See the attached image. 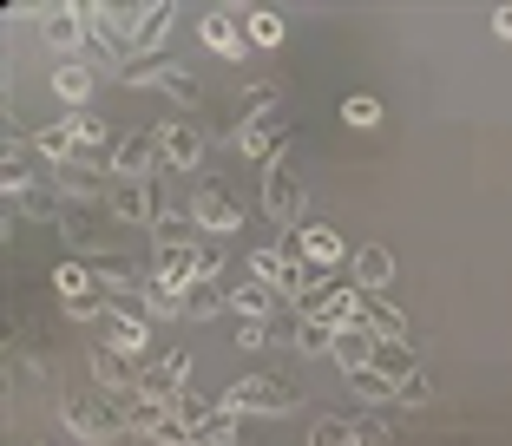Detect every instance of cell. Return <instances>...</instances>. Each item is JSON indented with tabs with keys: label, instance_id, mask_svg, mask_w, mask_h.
Returning <instances> with one entry per match:
<instances>
[{
	"label": "cell",
	"instance_id": "obj_31",
	"mask_svg": "<svg viewBox=\"0 0 512 446\" xmlns=\"http://www.w3.org/2000/svg\"><path fill=\"white\" fill-rule=\"evenodd\" d=\"M335 335H342V328L316 322V315H302V335H296V348H302V355H335Z\"/></svg>",
	"mask_w": 512,
	"mask_h": 446
},
{
	"label": "cell",
	"instance_id": "obj_4",
	"mask_svg": "<svg viewBox=\"0 0 512 446\" xmlns=\"http://www.w3.org/2000/svg\"><path fill=\"white\" fill-rule=\"evenodd\" d=\"M276 250L289 256V263H309V269H335L348 256V243L335 237L329 223H302V230H283V243Z\"/></svg>",
	"mask_w": 512,
	"mask_h": 446
},
{
	"label": "cell",
	"instance_id": "obj_5",
	"mask_svg": "<svg viewBox=\"0 0 512 446\" xmlns=\"http://www.w3.org/2000/svg\"><path fill=\"white\" fill-rule=\"evenodd\" d=\"M92 335H99V348H112V355H132V361L151 355V322L132 315V309H119V302H106V315H99Z\"/></svg>",
	"mask_w": 512,
	"mask_h": 446
},
{
	"label": "cell",
	"instance_id": "obj_36",
	"mask_svg": "<svg viewBox=\"0 0 512 446\" xmlns=\"http://www.w3.org/2000/svg\"><path fill=\"white\" fill-rule=\"evenodd\" d=\"M309 446H355V420H316V427H309Z\"/></svg>",
	"mask_w": 512,
	"mask_h": 446
},
{
	"label": "cell",
	"instance_id": "obj_26",
	"mask_svg": "<svg viewBox=\"0 0 512 446\" xmlns=\"http://www.w3.org/2000/svg\"><path fill=\"white\" fill-rule=\"evenodd\" d=\"M53 289H60L66 302H92V296H99V276H92L86 263H60V269H53Z\"/></svg>",
	"mask_w": 512,
	"mask_h": 446
},
{
	"label": "cell",
	"instance_id": "obj_45",
	"mask_svg": "<svg viewBox=\"0 0 512 446\" xmlns=\"http://www.w3.org/2000/svg\"><path fill=\"white\" fill-rule=\"evenodd\" d=\"M296 335H302V315H270V342L296 348Z\"/></svg>",
	"mask_w": 512,
	"mask_h": 446
},
{
	"label": "cell",
	"instance_id": "obj_46",
	"mask_svg": "<svg viewBox=\"0 0 512 446\" xmlns=\"http://www.w3.org/2000/svg\"><path fill=\"white\" fill-rule=\"evenodd\" d=\"M60 230H66V243H86V217H79V210H66Z\"/></svg>",
	"mask_w": 512,
	"mask_h": 446
},
{
	"label": "cell",
	"instance_id": "obj_42",
	"mask_svg": "<svg viewBox=\"0 0 512 446\" xmlns=\"http://www.w3.org/2000/svg\"><path fill=\"white\" fill-rule=\"evenodd\" d=\"M106 138H112V125L99 119V112H79V145L92 151V145H106Z\"/></svg>",
	"mask_w": 512,
	"mask_h": 446
},
{
	"label": "cell",
	"instance_id": "obj_19",
	"mask_svg": "<svg viewBox=\"0 0 512 446\" xmlns=\"http://www.w3.org/2000/svg\"><path fill=\"white\" fill-rule=\"evenodd\" d=\"M171 20H178V7H171V0H158V7H138V33H132L138 60H151V53H158V46H165Z\"/></svg>",
	"mask_w": 512,
	"mask_h": 446
},
{
	"label": "cell",
	"instance_id": "obj_1",
	"mask_svg": "<svg viewBox=\"0 0 512 446\" xmlns=\"http://www.w3.org/2000/svg\"><path fill=\"white\" fill-rule=\"evenodd\" d=\"M217 407H224V414H270V420H283V414H296V387H289V381H270V374H243V381H230L224 387V401H217Z\"/></svg>",
	"mask_w": 512,
	"mask_h": 446
},
{
	"label": "cell",
	"instance_id": "obj_33",
	"mask_svg": "<svg viewBox=\"0 0 512 446\" xmlns=\"http://www.w3.org/2000/svg\"><path fill=\"white\" fill-rule=\"evenodd\" d=\"M375 368L394 374V381H407V374H414V355H407V342H375Z\"/></svg>",
	"mask_w": 512,
	"mask_h": 446
},
{
	"label": "cell",
	"instance_id": "obj_38",
	"mask_svg": "<svg viewBox=\"0 0 512 446\" xmlns=\"http://www.w3.org/2000/svg\"><path fill=\"white\" fill-rule=\"evenodd\" d=\"M151 440H158V446H197V427H191V420H178V414H165Z\"/></svg>",
	"mask_w": 512,
	"mask_h": 446
},
{
	"label": "cell",
	"instance_id": "obj_48",
	"mask_svg": "<svg viewBox=\"0 0 512 446\" xmlns=\"http://www.w3.org/2000/svg\"><path fill=\"white\" fill-rule=\"evenodd\" d=\"M33 446H40V440H33Z\"/></svg>",
	"mask_w": 512,
	"mask_h": 446
},
{
	"label": "cell",
	"instance_id": "obj_37",
	"mask_svg": "<svg viewBox=\"0 0 512 446\" xmlns=\"http://www.w3.org/2000/svg\"><path fill=\"white\" fill-rule=\"evenodd\" d=\"M171 414H178V420H191V427H204V420L217 414V401H211V394H197V387H184V394H178V407H171Z\"/></svg>",
	"mask_w": 512,
	"mask_h": 446
},
{
	"label": "cell",
	"instance_id": "obj_22",
	"mask_svg": "<svg viewBox=\"0 0 512 446\" xmlns=\"http://www.w3.org/2000/svg\"><path fill=\"white\" fill-rule=\"evenodd\" d=\"M151 243H158V256L191 250V243H197V217H191V210H165V217L151 223Z\"/></svg>",
	"mask_w": 512,
	"mask_h": 446
},
{
	"label": "cell",
	"instance_id": "obj_7",
	"mask_svg": "<svg viewBox=\"0 0 512 446\" xmlns=\"http://www.w3.org/2000/svg\"><path fill=\"white\" fill-rule=\"evenodd\" d=\"M302 204H309V197H302L296 164L276 158V164H270V178H263V210H270V217L283 223V230H302Z\"/></svg>",
	"mask_w": 512,
	"mask_h": 446
},
{
	"label": "cell",
	"instance_id": "obj_11",
	"mask_svg": "<svg viewBox=\"0 0 512 446\" xmlns=\"http://www.w3.org/2000/svg\"><path fill=\"white\" fill-rule=\"evenodd\" d=\"M197 33H204V46H211L217 60H243V53H250V33H243L237 7H211V14L197 20Z\"/></svg>",
	"mask_w": 512,
	"mask_h": 446
},
{
	"label": "cell",
	"instance_id": "obj_40",
	"mask_svg": "<svg viewBox=\"0 0 512 446\" xmlns=\"http://www.w3.org/2000/svg\"><path fill=\"white\" fill-rule=\"evenodd\" d=\"M33 191V164L27 151H7V197H27Z\"/></svg>",
	"mask_w": 512,
	"mask_h": 446
},
{
	"label": "cell",
	"instance_id": "obj_21",
	"mask_svg": "<svg viewBox=\"0 0 512 446\" xmlns=\"http://www.w3.org/2000/svg\"><path fill=\"white\" fill-rule=\"evenodd\" d=\"M276 302H283V296H276V289H263L256 276H243V283L230 289V309H237V322H270Z\"/></svg>",
	"mask_w": 512,
	"mask_h": 446
},
{
	"label": "cell",
	"instance_id": "obj_12",
	"mask_svg": "<svg viewBox=\"0 0 512 446\" xmlns=\"http://www.w3.org/2000/svg\"><path fill=\"white\" fill-rule=\"evenodd\" d=\"M138 374H145V361L112 355V348H92V381H99V394H132Z\"/></svg>",
	"mask_w": 512,
	"mask_h": 446
},
{
	"label": "cell",
	"instance_id": "obj_32",
	"mask_svg": "<svg viewBox=\"0 0 512 446\" xmlns=\"http://www.w3.org/2000/svg\"><path fill=\"white\" fill-rule=\"evenodd\" d=\"M224 309H230V296H217L211 283L184 296V322H211V315H224Z\"/></svg>",
	"mask_w": 512,
	"mask_h": 446
},
{
	"label": "cell",
	"instance_id": "obj_43",
	"mask_svg": "<svg viewBox=\"0 0 512 446\" xmlns=\"http://www.w3.org/2000/svg\"><path fill=\"white\" fill-rule=\"evenodd\" d=\"M276 92H283L276 79H256V86H243V99H250V112H270V105H276Z\"/></svg>",
	"mask_w": 512,
	"mask_h": 446
},
{
	"label": "cell",
	"instance_id": "obj_29",
	"mask_svg": "<svg viewBox=\"0 0 512 446\" xmlns=\"http://www.w3.org/2000/svg\"><path fill=\"white\" fill-rule=\"evenodd\" d=\"M53 191L60 197H106V184H99V171H86V164H60Z\"/></svg>",
	"mask_w": 512,
	"mask_h": 446
},
{
	"label": "cell",
	"instance_id": "obj_2",
	"mask_svg": "<svg viewBox=\"0 0 512 446\" xmlns=\"http://www.w3.org/2000/svg\"><path fill=\"white\" fill-rule=\"evenodd\" d=\"M60 420H66V433H79L86 446H106V440H119L125 433V420H119V407H112V394H66L60 401Z\"/></svg>",
	"mask_w": 512,
	"mask_h": 446
},
{
	"label": "cell",
	"instance_id": "obj_23",
	"mask_svg": "<svg viewBox=\"0 0 512 446\" xmlns=\"http://www.w3.org/2000/svg\"><path fill=\"white\" fill-rule=\"evenodd\" d=\"M132 315H145V322H178V315H184V296H178V289H165L158 276H151V283L138 289Z\"/></svg>",
	"mask_w": 512,
	"mask_h": 446
},
{
	"label": "cell",
	"instance_id": "obj_30",
	"mask_svg": "<svg viewBox=\"0 0 512 446\" xmlns=\"http://www.w3.org/2000/svg\"><path fill=\"white\" fill-rule=\"evenodd\" d=\"M14 210H20V217H66V210H60V191H53V184H33V191L27 197H14Z\"/></svg>",
	"mask_w": 512,
	"mask_h": 446
},
{
	"label": "cell",
	"instance_id": "obj_9",
	"mask_svg": "<svg viewBox=\"0 0 512 446\" xmlns=\"http://www.w3.org/2000/svg\"><path fill=\"white\" fill-rule=\"evenodd\" d=\"M165 164V145H158V132H125L119 145H112V171H119L125 184H151V171Z\"/></svg>",
	"mask_w": 512,
	"mask_h": 446
},
{
	"label": "cell",
	"instance_id": "obj_20",
	"mask_svg": "<svg viewBox=\"0 0 512 446\" xmlns=\"http://www.w3.org/2000/svg\"><path fill=\"white\" fill-rule=\"evenodd\" d=\"M348 394H355V401H368V407H394V401H401V381H394V374H381L375 361H368V368L348 374Z\"/></svg>",
	"mask_w": 512,
	"mask_h": 446
},
{
	"label": "cell",
	"instance_id": "obj_6",
	"mask_svg": "<svg viewBox=\"0 0 512 446\" xmlns=\"http://www.w3.org/2000/svg\"><path fill=\"white\" fill-rule=\"evenodd\" d=\"M283 132H289V112H283V105H270V112H250V119L237 125V151H243L250 164H276Z\"/></svg>",
	"mask_w": 512,
	"mask_h": 446
},
{
	"label": "cell",
	"instance_id": "obj_8",
	"mask_svg": "<svg viewBox=\"0 0 512 446\" xmlns=\"http://www.w3.org/2000/svg\"><path fill=\"white\" fill-rule=\"evenodd\" d=\"M191 217H197V230H211V237H237L243 230V204H237L230 184H204V191L191 197Z\"/></svg>",
	"mask_w": 512,
	"mask_h": 446
},
{
	"label": "cell",
	"instance_id": "obj_14",
	"mask_svg": "<svg viewBox=\"0 0 512 446\" xmlns=\"http://www.w3.org/2000/svg\"><path fill=\"white\" fill-rule=\"evenodd\" d=\"M309 315H316V322H329V328H362L368 296L355 283H348V289H329V296H316V309H309Z\"/></svg>",
	"mask_w": 512,
	"mask_h": 446
},
{
	"label": "cell",
	"instance_id": "obj_28",
	"mask_svg": "<svg viewBox=\"0 0 512 446\" xmlns=\"http://www.w3.org/2000/svg\"><path fill=\"white\" fill-rule=\"evenodd\" d=\"M158 92H171V99H178V105H197V99H204V79H197L191 73V66H158Z\"/></svg>",
	"mask_w": 512,
	"mask_h": 446
},
{
	"label": "cell",
	"instance_id": "obj_15",
	"mask_svg": "<svg viewBox=\"0 0 512 446\" xmlns=\"http://www.w3.org/2000/svg\"><path fill=\"white\" fill-rule=\"evenodd\" d=\"M388 283H394V250L388 243H362V250H355V289H362V296H381Z\"/></svg>",
	"mask_w": 512,
	"mask_h": 446
},
{
	"label": "cell",
	"instance_id": "obj_17",
	"mask_svg": "<svg viewBox=\"0 0 512 446\" xmlns=\"http://www.w3.org/2000/svg\"><path fill=\"white\" fill-rule=\"evenodd\" d=\"M27 151H40L46 164H73V151H86V145H79V112H73V119H60V125H40Z\"/></svg>",
	"mask_w": 512,
	"mask_h": 446
},
{
	"label": "cell",
	"instance_id": "obj_27",
	"mask_svg": "<svg viewBox=\"0 0 512 446\" xmlns=\"http://www.w3.org/2000/svg\"><path fill=\"white\" fill-rule=\"evenodd\" d=\"M368 328H375V342H407V315L394 309V302H381V296H368V315H362Z\"/></svg>",
	"mask_w": 512,
	"mask_h": 446
},
{
	"label": "cell",
	"instance_id": "obj_34",
	"mask_svg": "<svg viewBox=\"0 0 512 446\" xmlns=\"http://www.w3.org/2000/svg\"><path fill=\"white\" fill-rule=\"evenodd\" d=\"M342 119L368 132V125H381V99H375V92H348V99H342Z\"/></svg>",
	"mask_w": 512,
	"mask_h": 446
},
{
	"label": "cell",
	"instance_id": "obj_35",
	"mask_svg": "<svg viewBox=\"0 0 512 446\" xmlns=\"http://www.w3.org/2000/svg\"><path fill=\"white\" fill-rule=\"evenodd\" d=\"M197 446H237V414H224V407H217V414L197 427Z\"/></svg>",
	"mask_w": 512,
	"mask_h": 446
},
{
	"label": "cell",
	"instance_id": "obj_13",
	"mask_svg": "<svg viewBox=\"0 0 512 446\" xmlns=\"http://www.w3.org/2000/svg\"><path fill=\"white\" fill-rule=\"evenodd\" d=\"M158 145H165V164L171 171H197V164H204V132H197V125H158Z\"/></svg>",
	"mask_w": 512,
	"mask_h": 446
},
{
	"label": "cell",
	"instance_id": "obj_41",
	"mask_svg": "<svg viewBox=\"0 0 512 446\" xmlns=\"http://www.w3.org/2000/svg\"><path fill=\"white\" fill-rule=\"evenodd\" d=\"M427 401H434V381H427V368H414L401 381V401H394V407H427Z\"/></svg>",
	"mask_w": 512,
	"mask_h": 446
},
{
	"label": "cell",
	"instance_id": "obj_44",
	"mask_svg": "<svg viewBox=\"0 0 512 446\" xmlns=\"http://www.w3.org/2000/svg\"><path fill=\"white\" fill-rule=\"evenodd\" d=\"M263 342H270V322H237V348L243 355H256Z\"/></svg>",
	"mask_w": 512,
	"mask_h": 446
},
{
	"label": "cell",
	"instance_id": "obj_3",
	"mask_svg": "<svg viewBox=\"0 0 512 446\" xmlns=\"http://www.w3.org/2000/svg\"><path fill=\"white\" fill-rule=\"evenodd\" d=\"M217 263H224L217 250L191 243V250H171V256H158V269H151V276H158L165 289H178V296H191V289H204V283L217 276Z\"/></svg>",
	"mask_w": 512,
	"mask_h": 446
},
{
	"label": "cell",
	"instance_id": "obj_18",
	"mask_svg": "<svg viewBox=\"0 0 512 446\" xmlns=\"http://www.w3.org/2000/svg\"><path fill=\"white\" fill-rule=\"evenodd\" d=\"M92 86H99V73H92L86 60H60V66H53V92H60L73 112H86V105H92Z\"/></svg>",
	"mask_w": 512,
	"mask_h": 446
},
{
	"label": "cell",
	"instance_id": "obj_24",
	"mask_svg": "<svg viewBox=\"0 0 512 446\" xmlns=\"http://www.w3.org/2000/svg\"><path fill=\"white\" fill-rule=\"evenodd\" d=\"M335 361H342V374H355V368H368V361H375V328H342V335H335Z\"/></svg>",
	"mask_w": 512,
	"mask_h": 446
},
{
	"label": "cell",
	"instance_id": "obj_39",
	"mask_svg": "<svg viewBox=\"0 0 512 446\" xmlns=\"http://www.w3.org/2000/svg\"><path fill=\"white\" fill-rule=\"evenodd\" d=\"M355 446H394V427L381 414H362L355 420Z\"/></svg>",
	"mask_w": 512,
	"mask_h": 446
},
{
	"label": "cell",
	"instance_id": "obj_25",
	"mask_svg": "<svg viewBox=\"0 0 512 446\" xmlns=\"http://www.w3.org/2000/svg\"><path fill=\"white\" fill-rule=\"evenodd\" d=\"M243 33H250V46L276 53V46H283V14H276V7H250V14H243Z\"/></svg>",
	"mask_w": 512,
	"mask_h": 446
},
{
	"label": "cell",
	"instance_id": "obj_10",
	"mask_svg": "<svg viewBox=\"0 0 512 446\" xmlns=\"http://www.w3.org/2000/svg\"><path fill=\"white\" fill-rule=\"evenodd\" d=\"M86 40H92V14H86V0L46 7V46H53V53H86Z\"/></svg>",
	"mask_w": 512,
	"mask_h": 446
},
{
	"label": "cell",
	"instance_id": "obj_16",
	"mask_svg": "<svg viewBox=\"0 0 512 446\" xmlns=\"http://www.w3.org/2000/svg\"><path fill=\"white\" fill-rule=\"evenodd\" d=\"M106 210L119 223H158L165 217V210H158V191H151V184H119V191L106 197Z\"/></svg>",
	"mask_w": 512,
	"mask_h": 446
},
{
	"label": "cell",
	"instance_id": "obj_47",
	"mask_svg": "<svg viewBox=\"0 0 512 446\" xmlns=\"http://www.w3.org/2000/svg\"><path fill=\"white\" fill-rule=\"evenodd\" d=\"M493 33H499V40H512V7H493Z\"/></svg>",
	"mask_w": 512,
	"mask_h": 446
}]
</instances>
